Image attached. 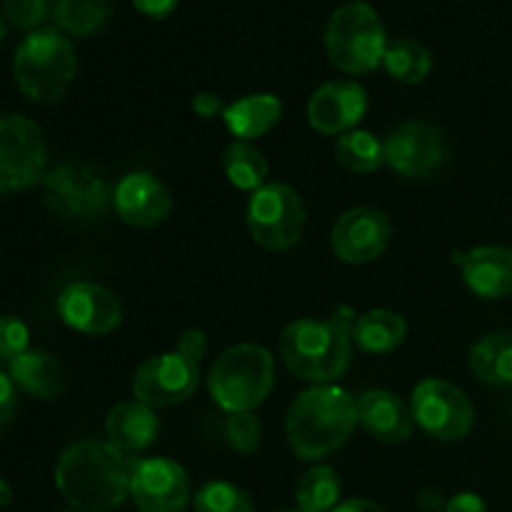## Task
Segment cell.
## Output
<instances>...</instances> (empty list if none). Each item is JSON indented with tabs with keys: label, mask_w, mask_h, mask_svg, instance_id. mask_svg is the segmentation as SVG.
Instances as JSON below:
<instances>
[{
	"label": "cell",
	"mask_w": 512,
	"mask_h": 512,
	"mask_svg": "<svg viewBox=\"0 0 512 512\" xmlns=\"http://www.w3.org/2000/svg\"><path fill=\"white\" fill-rule=\"evenodd\" d=\"M15 408H18V398H15L13 380L0 373V433L8 430V425L13 423Z\"/></svg>",
	"instance_id": "35"
},
{
	"label": "cell",
	"mask_w": 512,
	"mask_h": 512,
	"mask_svg": "<svg viewBox=\"0 0 512 512\" xmlns=\"http://www.w3.org/2000/svg\"><path fill=\"white\" fill-rule=\"evenodd\" d=\"M445 512H490L485 500L475 493H458L445 505Z\"/></svg>",
	"instance_id": "38"
},
{
	"label": "cell",
	"mask_w": 512,
	"mask_h": 512,
	"mask_svg": "<svg viewBox=\"0 0 512 512\" xmlns=\"http://www.w3.org/2000/svg\"><path fill=\"white\" fill-rule=\"evenodd\" d=\"M58 315L68 328L83 335H110L123 323V305L113 290L78 280L60 290Z\"/></svg>",
	"instance_id": "14"
},
{
	"label": "cell",
	"mask_w": 512,
	"mask_h": 512,
	"mask_svg": "<svg viewBox=\"0 0 512 512\" xmlns=\"http://www.w3.org/2000/svg\"><path fill=\"white\" fill-rule=\"evenodd\" d=\"M3 38H5V15L3 10H0V43H3Z\"/></svg>",
	"instance_id": "41"
},
{
	"label": "cell",
	"mask_w": 512,
	"mask_h": 512,
	"mask_svg": "<svg viewBox=\"0 0 512 512\" xmlns=\"http://www.w3.org/2000/svg\"><path fill=\"white\" fill-rule=\"evenodd\" d=\"M130 498L140 512H185L190 505V478L175 460H140L130 485Z\"/></svg>",
	"instance_id": "15"
},
{
	"label": "cell",
	"mask_w": 512,
	"mask_h": 512,
	"mask_svg": "<svg viewBox=\"0 0 512 512\" xmlns=\"http://www.w3.org/2000/svg\"><path fill=\"white\" fill-rule=\"evenodd\" d=\"M268 160L248 140H233L223 150V173L233 188L253 195L268 185Z\"/></svg>",
	"instance_id": "25"
},
{
	"label": "cell",
	"mask_w": 512,
	"mask_h": 512,
	"mask_svg": "<svg viewBox=\"0 0 512 512\" xmlns=\"http://www.w3.org/2000/svg\"><path fill=\"white\" fill-rule=\"evenodd\" d=\"M358 315L343 305L330 318H298L280 335V358L303 383L333 385L353 360L350 330Z\"/></svg>",
	"instance_id": "2"
},
{
	"label": "cell",
	"mask_w": 512,
	"mask_h": 512,
	"mask_svg": "<svg viewBox=\"0 0 512 512\" xmlns=\"http://www.w3.org/2000/svg\"><path fill=\"white\" fill-rule=\"evenodd\" d=\"M190 108H193V113L200 115V118L213 120V118H218V115H223L225 105H223V100H220V95L198 93V95H193V103H190Z\"/></svg>",
	"instance_id": "36"
},
{
	"label": "cell",
	"mask_w": 512,
	"mask_h": 512,
	"mask_svg": "<svg viewBox=\"0 0 512 512\" xmlns=\"http://www.w3.org/2000/svg\"><path fill=\"white\" fill-rule=\"evenodd\" d=\"M10 380L35 400H53L63 393L65 373L58 358L43 350H28L10 363Z\"/></svg>",
	"instance_id": "22"
},
{
	"label": "cell",
	"mask_w": 512,
	"mask_h": 512,
	"mask_svg": "<svg viewBox=\"0 0 512 512\" xmlns=\"http://www.w3.org/2000/svg\"><path fill=\"white\" fill-rule=\"evenodd\" d=\"M383 68L388 70V75L398 83L415 85L423 83L425 78L433 70V55L418 40L400 38L388 43V50H385Z\"/></svg>",
	"instance_id": "27"
},
{
	"label": "cell",
	"mask_w": 512,
	"mask_h": 512,
	"mask_svg": "<svg viewBox=\"0 0 512 512\" xmlns=\"http://www.w3.org/2000/svg\"><path fill=\"white\" fill-rule=\"evenodd\" d=\"M388 50L383 20L363 0L345 3L330 15L325 28V53L338 70L348 75L373 73L383 65Z\"/></svg>",
	"instance_id": "6"
},
{
	"label": "cell",
	"mask_w": 512,
	"mask_h": 512,
	"mask_svg": "<svg viewBox=\"0 0 512 512\" xmlns=\"http://www.w3.org/2000/svg\"><path fill=\"white\" fill-rule=\"evenodd\" d=\"M113 5L110 0H55L53 18L60 30L70 35H93L108 25Z\"/></svg>",
	"instance_id": "26"
},
{
	"label": "cell",
	"mask_w": 512,
	"mask_h": 512,
	"mask_svg": "<svg viewBox=\"0 0 512 512\" xmlns=\"http://www.w3.org/2000/svg\"><path fill=\"white\" fill-rule=\"evenodd\" d=\"M75 512H78V510H75Z\"/></svg>",
	"instance_id": "43"
},
{
	"label": "cell",
	"mask_w": 512,
	"mask_h": 512,
	"mask_svg": "<svg viewBox=\"0 0 512 512\" xmlns=\"http://www.w3.org/2000/svg\"><path fill=\"white\" fill-rule=\"evenodd\" d=\"M195 512H255L253 498L228 480H210L193 498Z\"/></svg>",
	"instance_id": "30"
},
{
	"label": "cell",
	"mask_w": 512,
	"mask_h": 512,
	"mask_svg": "<svg viewBox=\"0 0 512 512\" xmlns=\"http://www.w3.org/2000/svg\"><path fill=\"white\" fill-rule=\"evenodd\" d=\"M138 463L108 440H78L55 463V488L78 512H110L130 498Z\"/></svg>",
	"instance_id": "1"
},
{
	"label": "cell",
	"mask_w": 512,
	"mask_h": 512,
	"mask_svg": "<svg viewBox=\"0 0 512 512\" xmlns=\"http://www.w3.org/2000/svg\"><path fill=\"white\" fill-rule=\"evenodd\" d=\"M415 425L440 443L468 438L475 425V408L468 395L443 378L420 380L410 395Z\"/></svg>",
	"instance_id": "8"
},
{
	"label": "cell",
	"mask_w": 512,
	"mask_h": 512,
	"mask_svg": "<svg viewBox=\"0 0 512 512\" xmlns=\"http://www.w3.org/2000/svg\"><path fill=\"white\" fill-rule=\"evenodd\" d=\"M330 512H385V510L380 508L378 503H373V500L350 498V500H343V503L335 505Z\"/></svg>",
	"instance_id": "39"
},
{
	"label": "cell",
	"mask_w": 512,
	"mask_h": 512,
	"mask_svg": "<svg viewBox=\"0 0 512 512\" xmlns=\"http://www.w3.org/2000/svg\"><path fill=\"white\" fill-rule=\"evenodd\" d=\"M358 428V398L340 385H313L293 400L285 438L300 460L315 463L343 448Z\"/></svg>",
	"instance_id": "3"
},
{
	"label": "cell",
	"mask_w": 512,
	"mask_h": 512,
	"mask_svg": "<svg viewBox=\"0 0 512 512\" xmlns=\"http://www.w3.org/2000/svg\"><path fill=\"white\" fill-rule=\"evenodd\" d=\"M43 198L65 220H93L113 203V190L90 165L63 163L45 173Z\"/></svg>",
	"instance_id": "10"
},
{
	"label": "cell",
	"mask_w": 512,
	"mask_h": 512,
	"mask_svg": "<svg viewBox=\"0 0 512 512\" xmlns=\"http://www.w3.org/2000/svg\"><path fill=\"white\" fill-rule=\"evenodd\" d=\"M263 425L253 413H230L225 420V440L235 453L250 455L258 450Z\"/></svg>",
	"instance_id": "31"
},
{
	"label": "cell",
	"mask_w": 512,
	"mask_h": 512,
	"mask_svg": "<svg viewBox=\"0 0 512 512\" xmlns=\"http://www.w3.org/2000/svg\"><path fill=\"white\" fill-rule=\"evenodd\" d=\"M113 205L120 220L133 228H155L170 215L173 200L168 188L153 173H128L113 190Z\"/></svg>",
	"instance_id": "17"
},
{
	"label": "cell",
	"mask_w": 512,
	"mask_h": 512,
	"mask_svg": "<svg viewBox=\"0 0 512 512\" xmlns=\"http://www.w3.org/2000/svg\"><path fill=\"white\" fill-rule=\"evenodd\" d=\"M273 385L275 358L263 345H233L210 365V398L228 415L253 413L258 405L265 403Z\"/></svg>",
	"instance_id": "4"
},
{
	"label": "cell",
	"mask_w": 512,
	"mask_h": 512,
	"mask_svg": "<svg viewBox=\"0 0 512 512\" xmlns=\"http://www.w3.org/2000/svg\"><path fill=\"white\" fill-rule=\"evenodd\" d=\"M248 230L255 243L273 253L295 248L305 230V203L295 188L268 183L248 200Z\"/></svg>",
	"instance_id": "7"
},
{
	"label": "cell",
	"mask_w": 512,
	"mask_h": 512,
	"mask_svg": "<svg viewBox=\"0 0 512 512\" xmlns=\"http://www.w3.org/2000/svg\"><path fill=\"white\" fill-rule=\"evenodd\" d=\"M358 425L373 440L398 445L413 435L415 420L410 405H405L390 390H365L358 398Z\"/></svg>",
	"instance_id": "18"
},
{
	"label": "cell",
	"mask_w": 512,
	"mask_h": 512,
	"mask_svg": "<svg viewBox=\"0 0 512 512\" xmlns=\"http://www.w3.org/2000/svg\"><path fill=\"white\" fill-rule=\"evenodd\" d=\"M180 0H133V5L138 8V13L148 15L153 20H163L168 15L175 13Z\"/></svg>",
	"instance_id": "37"
},
{
	"label": "cell",
	"mask_w": 512,
	"mask_h": 512,
	"mask_svg": "<svg viewBox=\"0 0 512 512\" xmlns=\"http://www.w3.org/2000/svg\"><path fill=\"white\" fill-rule=\"evenodd\" d=\"M385 165L408 180H425L438 173L450 158L443 130L425 120H408L383 140Z\"/></svg>",
	"instance_id": "11"
},
{
	"label": "cell",
	"mask_w": 512,
	"mask_h": 512,
	"mask_svg": "<svg viewBox=\"0 0 512 512\" xmlns=\"http://www.w3.org/2000/svg\"><path fill=\"white\" fill-rule=\"evenodd\" d=\"M200 363L178 348L153 355L133 375V398L150 408H173L198 390Z\"/></svg>",
	"instance_id": "12"
},
{
	"label": "cell",
	"mask_w": 512,
	"mask_h": 512,
	"mask_svg": "<svg viewBox=\"0 0 512 512\" xmlns=\"http://www.w3.org/2000/svg\"><path fill=\"white\" fill-rule=\"evenodd\" d=\"M3 15L15 28L33 33L48 18V0H3Z\"/></svg>",
	"instance_id": "33"
},
{
	"label": "cell",
	"mask_w": 512,
	"mask_h": 512,
	"mask_svg": "<svg viewBox=\"0 0 512 512\" xmlns=\"http://www.w3.org/2000/svg\"><path fill=\"white\" fill-rule=\"evenodd\" d=\"M350 338H353V345H358V350H363V353L388 355L405 343L408 323H405L400 313L375 308L355 318Z\"/></svg>",
	"instance_id": "23"
},
{
	"label": "cell",
	"mask_w": 512,
	"mask_h": 512,
	"mask_svg": "<svg viewBox=\"0 0 512 512\" xmlns=\"http://www.w3.org/2000/svg\"><path fill=\"white\" fill-rule=\"evenodd\" d=\"M280 512H303V510H298V508H295V510H280Z\"/></svg>",
	"instance_id": "42"
},
{
	"label": "cell",
	"mask_w": 512,
	"mask_h": 512,
	"mask_svg": "<svg viewBox=\"0 0 512 512\" xmlns=\"http://www.w3.org/2000/svg\"><path fill=\"white\" fill-rule=\"evenodd\" d=\"M30 330L15 315H0V360L13 363L23 353H28Z\"/></svg>",
	"instance_id": "32"
},
{
	"label": "cell",
	"mask_w": 512,
	"mask_h": 512,
	"mask_svg": "<svg viewBox=\"0 0 512 512\" xmlns=\"http://www.w3.org/2000/svg\"><path fill=\"white\" fill-rule=\"evenodd\" d=\"M393 238V223L378 208L358 205L335 220L330 230V248L335 258L348 265H365L378 260Z\"/></svg>",
	"instance_id": "13"
},
{
	"label": "cell",
	"mask_w": 512,
	"mask_h": 512,
	"mask_svg": "<svg viewBox=\"0 0 512 512\" xmlns=\"http://www.w3.org/2000/svg\"><path fill=\"white\" fill-rule=\"evenodd\" d=\"M78 70L73 43L58 28H38L18 45L13 58L15 83L25 98L53 103L63 98Z\"/></svg>",
	"instance_id": "5"
},
{
	"label": "cell",
	"mask_w": 512,
	"mask_h": 512,
	"mask_svg": "<svg viewBox=\"0 0 512 512\" xmlns=\"http://www.w3.org/2000/svg\"><path fill=\"white\" fill-rule=\"evenodd\" d=\"M368 113V93L355 80H330L308 100V123L320 135H345Z\"/></svg>",
	"instance_id": "16"
},
{
	"label": "cell",
	"mask_w": 512,
	"mask_h": 512,
	"mask_svg": "<svg viewBox=\"0 0 512 512\" xmlns=\"http://www.w3.org/2000/svg\"><path fill=\"white\" fill-rule=\"evenodd\" d=\"M175 348L180 350V353L190 355L193 360H203L205 353H208V335L203 333V330L198 328H188L180 333L178 343H175Z\"/></svg>",
	"instance_id": "34"
},
{
	"label": "cell",
	"mask_w": 512,
	"mask_h": 512,
	"mask_svg": "<svg viewBox=\"0 0 512 512\" xmlns=\"http://www.w3.org/2000/svg\"><path fill=\"white\" fill-rule=\"evenodd\" d=\"M160 433V420L155 408L140 403V400H125L108 413L105 420V435L108 443L120 448L123 453H140L155 443Z\"/></svg>",
	"instance_id": "20"
},
{
	"label": "cell",
	"mask_w": 512,
	"mask_h": 512,
	"mask_svg": "<svg viewBox=\"0 0 512 512\" xmlns=\"http://www.w3.org/2000/svg\"><path fill=\"white\" fill-rule=\"evenodd\" d=\"M335 158L350 173L368 175L375 173L380 165H385V150L383 143L373 133L355 128L350 133L340 135L338 143H335Z\"/></svg>",
	"instance_id": "29"
},
{
	"label": "cell",
	"mask_w": 512,
	"mask_h": 512,
	"mask_svg": "<svg viewBox=\"0 0 512 512\" xmlns=\"http://www.w3.org/2000/svg\"><path fill=\"white\" fill-rule=\"evenodd\" d=\"M48 148L38 123L18 113L0 115V193L43 183Z\"/></svg>",
	"instance_id": "9"
},
{
	"label": "cell",
	"mask_w": 512,
	"mask_h": 512,
	"mask_svg": "<svg viewBox=\"0 0 512 512\" xmlns=\"http://www.w3.org/2000/svg\"><path fill=\"white\" fill-rule=\"evenodd\" d=\"M283 118V103L273 93H250L225 105L223 120L238 140L263 138Z\"/></svg>",
	"instance_id": "21"
},
{
	"label": "cell",
	"mask_w": 512,
	"mask_h": 512,
	"mask_svg": "<svg viewBox=\"0 0 512 512\" xmlns=\"http://www.w3.org/2000/svg\"><path fill=\"white\" fill-rule=\"evenodd\" d=\"M470 370L485 385H512V333H488L470 348Z\"/></svg>",
	"instance_id": "24"
},
{
	"label": "cell",
	"mask_w": 512,
	"mask_h": 512,
	"mask_svg": "<svg viewBox=\"0 0 512 512\" xmlns=\"http://www.w3.org/2000/svg\"><path fill=\"white\" fill-rule=\"evenodd\" d=\"M10 500H13V488L0 478V508H8Z\"/></svg>",
	"instance_id": "40"
},
{
	"label": "cell",
	"mask_w": 512,
	"mask_h": 512,
	"mask_svg": "<svg viewBox=\"0 0 512 512\" xmlns=\"http://www.w3.org/2000/svg\"><path fill=\"white\" fill-rule=\"evenodd\" d=\"M298 510L303 512H330L340 503V475L330 465H313L305 470L295 488Z\"/></svg>",
	"instance_id": "28"
},
{
	"label": "cell",
	"mask_w": 512,
	"mask_h": 512,
	"mask_svg": "<svg viewBox=\"0 0 512 512\" xmlns=\"http://www.w3.org/2000/svg\"><path fill=\"white\" fill-rule=\"evenodd\" d=\"M460 270L475 298L503 300L512 295V248L478 245L460 258Z\"/></svg>",
	"instance_id": "19"
}]
</instances>
